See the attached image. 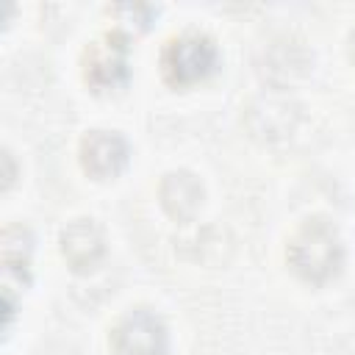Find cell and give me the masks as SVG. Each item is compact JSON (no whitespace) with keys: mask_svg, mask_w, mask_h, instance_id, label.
<instances>
[{"mask_svg":"<svg viewBox=\"0 0 355 355\" xmlns=\"http://www.w3.org/2000/svg\"><path fill=\"white\" fill-rule=\"evenodd\" d=\"M286 261L308 283L330 280L344 263V244L338 230L324 216L305 219L288 239Z\"/></svg>","mask_w":355,"mask_h":355,"instance_id":"6da1fadb","label":"cell"},{"mask_svg":"<svg viewBox=\"0 0 355 355\" xmlns=\"http://www.w3.org/2000/svg\"><path fill=\"white\" fill-rule=\"evenodd\" d=\"M216 42L200 31H183L172 36L161 50V72L172 86H191L208 78L216 67Z\"/></svg>","mask_w":355,"mask_h":355,"instance_id":"7a4b0ae2","label":"cell"},{"mask_svg":"<svg viewBox=\"0 0 355 355\" xmlns=\"http://www.w3.org/2000/svg\"><path fill=\"white\" fill-rule=\"evenodd\" d=\"M83 80L103 89H116L130 75V44L122 31H108L83 50Z\"/></svg>","mask_w":355,"mask_h":355,"instance_id":"3957f363","label":"cell"},{"mask_svg":"<svg viewBox=\"0 0 355 355\" xmlns=\"http://www.w3.org/2000/svg\"><path fill=\"white\" fill-rule=\"evenodd\" d=\"M108 344L114 355H164L169 347V330L155 311L136 308L111 327Z\"/></svg>","mask_w":355,"mask_h":355,"instance_id":"277c9868","label":"cell"},{"mask_svg":"<svg viewBox=\"0 0 355 355\" xmlns=\"http://www.w3.org/2000/svg\"><path fill=\"white\" fill-rule=\"evenodd\" d=\"M80 166L92 178H114L128 164V141L114 130H89L80 139Z\"/></svg>","mask_w":355,"mask_h":355,"instance_id":"5b68a950","label":"cell"},{"mask_svg":"<svg viewBox=\"0 0 355 355\" xmlns=\"http://www.w3.org/2000/svg\"><path fill=\"white\" fill-rule=\"evenodd\" d=\"M61 255L78 272L92 269L105 255V239L94 219H75L61 230Z\"/></svg>","mask_w":355,"mask_h":355,"instance_id":"8992f818","label":"cell"},{"mask_svg":"<svg viewBox=\"0 0 355 355\" xmlns=\"http://www.w3.org/2000/svg\"><path fill=\"white\" fill-rule=\"evenodd\" d=\"M158 197L164 211L178 219V222H189L202 202V183L197 180V175H191L189 169H178V172H166L161 186H158Z\"/></svg>","mask_w":355,"mask_h":355,"instance_id":"52a82bcc","label":"cell"},{"mask_svg":"<svg viewBox=\"0 0 355 355\" xmlns=\"http://www.w3.org/2000/svg\"><path fill=\"white\" fill-rule=\"evenodd\" d=\"M111 14L116 17L119 22V31L122 28H136V31H144L153 17H155V8L153 6H144V3H122V6H114Z\"/></svg>","mask_w":355,"mask_h":355,"instance_id":"ba28073f","label":"cell"},{"mask_svg":"<svg viewBox=\"0 0 355 355\" xmlns=\"http://www.w3.org/2000/svg\"><path fill=\"white\" fill-rule=\"evenodd\" d=\"M352 58H355V33H352Z\"/></svg>","mask_w":355,"mask_h":355,"instance_id":"9c48e42d","label":"cell"}]
</instances>
